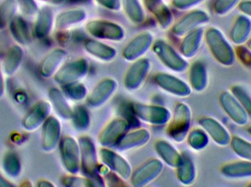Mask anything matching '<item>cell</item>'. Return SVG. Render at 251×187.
<instances>
[{
  "label": "cell",
  "mask_w": 251,
  "mask_h": 187,
  "mask_svg": "<svg viewBox=\"0 0 251 187\" xmlns=\"http://www.w3.org/2000/svg\"><path fill=\"white\" fill-rule=\"evenodd\" d=\"M115 82L113 81H105L101 82V83L95 88L88 99V103L92 106H97L98 103H104L106 99L110 97L112 92L115 89Z\"/></svg>",
  "instance_id": "83f0119b"
},
{
  "label": "cell",
  "mask_w": 251,
  "mask_h": 187,
  "mask_svg": "<svg viewBox=\"0 0 251 187\" xmlns=\"http://www.w3.org/2000/svg\"><path fill=\"white\" fill-rule=\"evenodd\" d=\"M236 58L246 67L251 69V51L244 45H237L235 48Z\"/></svg>",
  "instance_id": "b9f144b4"
},
{
  "label": "cell",
  "mask_w": 251,
  "mask_h": 187,
  "mask_svg": "<svg viewBox=\"0 0 251 187\" xmlns=\"http://www.w3.org/2000/svg\"><path fill=\"white\" fill-rule=\"evenodd\" d=\"M145 7L154 16L162 29H167L172 24L174 16L163 0H143Z\"/></svg>",
  "instance_id": "30bf717a"
},
{
  "label": "cell",
  "mask_w": 251,
  "mask_h": 187,
  "mask_svg": "<svg viewBox=\"0 0 251 187\" xmlns=\"http://www.w3.org/2000/svg\"><path fill=\"white\" fill-rule=\"evenodd\" d=\"M209 21V16L204 10H195L186 13L172 28L176 36L182 37L191 31L206 24Z\"/></svg>",
  "instance_id": "277c9868"
},
{
  "label": "cell",
  "mask_w": 251,
  "mask_h": 187,
  "mask_svg": "<svg viewBox=\"0 0 251 187\" xmlns=\"http://www.w3.org/2000/svg\"><path fill=\"white\" fill-rule=\"evenodd\" d=\"M162 163L157 160H153L150 163H147L145 166H142L140 168L136 171L133 177L132 182L135 183V185L144 182H151L152 179L154 178V175H157L162 170Z\"/></svg>",
  "instance_id": "cb8c5ba5"
},
{
  "label": "cell",
  "mask_w": 251,
  "mask_h": 187,
  "mask_svg": "<svg viewBox=\"0 0 251 187\" xmlns=\"http://www.w3.org/2000/svg\"><path fill=\"white\" fill-rule=\"evenodd\" d=\"M86 12L83 9L74 8L65 10L59 13L56 17V28L60 30L69 29L84 21L86 19Z\"/></svg>",
  "instance_id": "e0dca14e"
},
{
  "label": "cell",
  "mask_w": 251,
  "mask_h": 187,
  "mask_svg": "<svg viewBox=\"0 0 251 187\" xmlns=\"http://www.w3.org/2000/svg\"><path fill=\"white\" fill-rule=\"evenodd\" d=\"M238 7L242 14L251 19V0H241Z\"/></svg>",
  "instance_id": "c3c4849f"
},
{
  "label": "cell",
  "mask_w": 251,
  "mask_h": 187,
  "mask_svg": "<svg viewBox=\"0 0 251 187\" xmlns=\"http://www.w3.org/2000/svg\"><path fill=\"white\" fill-rule=\"evenodd\" d=\"M190 82L192 88L197 92H202L207 86L208 78L206 67L201 62H195L190 71Z\"/></svg>",
  "instance_id": "603a6c76"
},
{
  "label": "cell",
  "mask_w": 251,
  "mask_h": 187,
  "mask_svg": "<svg viewBox=\"0 0 251 187\" xmlns=\"http://www.w3.org/2000/svg\"><path fill=\"white\" fill-rule=\"evenodd\" d=\"M231 92L238 100L239 103L243 106V108L247 112L249 116L251 117V97L246 91L240 86H232Z\"/></svg>",
  "instance_id": "60d3db41"
},
{
  "label": "cell",
  "mask_w": 251,
  "mask_h": 187,
  "mask_svg": "<svg viewBox=\"0 0 251 187\" xmlns=\"http://www.w3.org/2000/svg\"><path fill=\"white\" fill-rule=\"evenodd\" d=\"M84 48L88 54L105 61L113 60L116 55V51L114 48L94 40L85 41L84 42Z\"/></svg>",
  "instance_id": "7402d4cb"
},
{
  "label": "cell",
  "mask_w": 251,
  "mask_h": 187,
  "mask_svg": "<svg viewBox=\"0 0 251 187\" xmlns=\"http://www.w3.org/2000/svg\"><path fill=\"white\" fill-rule=\"evenodd\" d=\"M153 42V36L150 32H143L136 36L125 47L123 55L126 60H133L144 54Z\"/></svg>",
  "instance_id": "ba28073f"
},
{
  "label": "cell",
  "mask_w": 251,
  "mask_h": 187,
  "mask_svg": "<svg viewBox=\"0 0 251 187\" xmlns=\"http://www.w3.org/2000/svg\"><path fill=\"white\" fill-rule=\"evenodd\" d=\"M219 102L223 110L236 125H247L250 116L231 92H223L220 94Z\"/></svg>",
  "instance_id": "3957f363"
},
{
  "label": "cell",
  "mask_w": 251,
  "mask_h": 187,
  "mask_svg": "<svg viewBox=\"0 0 251 187\" xmlns=\"http://www.w3.org/2000/svg\"><path fill=\"white\" fill-rule=\"evenodd\" d=\"M148 64L149 63L147 60H141L130 67L126 76L127 86L130 87L129 89H132L133 87H137L142 83V81L144 79L148 71Z\"/></svg>",
  "instance_id": "d4e9b609"
},
{
  "label": "cell",
  "mask_w": 251,
  "mask_h": 187,
  "mask_svg": "<svg viewBox=\"0 0 251 187\" xmlns=\"http://www.w3.org/2000/svg\"><path fill=\"white\" fill-rule=\"evenodd\" d=\"M149 132L146 130H139L132 133L128 134L125 137V139L122 140V142L119 143V148H133L134 145H138L139 144H144L148 141L149 138Z\"/></svg>",
  "instance_id": "e575fe53"
},
{
  "label": "cell",
  "mask_w": 251,
  "mask_h": 187,
  "mask_svg": "<svg viewBox=\"0 0 251 187\" xmlns=\"http://www.w3.org/2000/svg\"><path fill=\"white\" fill-rule=\"evenodd\" d=\"M100 5L111 11L117 12L122 7V0H94Z\"/></svg>",
  "instance_id": "f6af8a7d"
},
{
  "label": "cell",
  "mask_w": 251,
  "mask_h": 187,
  "mask_svg": "<svg viewBox=\"0 0 251 187\" xmlns=\"http://www.w3.org/2000/svg\"><path fill=\"white\" fill-rule=\"evenodd\" d=\"M10 30L12 36L20 45H26L29 42V30L27 25L22 18L13 17L10 22Z\"/></svg>",
  "instance_id": "4316f807"
},
{
  "label": "cell",
  "mask_w": 251,
  "mask_h": 187,
  "mask_svg": "<svg viewBox=\"0 0 251 187\" xmlns=\"http://www.w3.org/2000/svg\"><path fill=\"white\" fill-rule=\"evenodd\" d=\"M246 46L248 47V48H249V49L251 51V38L249 40V41H247V42H246Z\"/></svg>",
  "instance_id": "db71d44e"
},
{
  "label": "cell",
  "mask_w": 251,
  "mask_h": 187,
  "mask_svg": "<svg viewBox=\"0 0 251 187\" xmlns=\"http://www.w3.org/2000/svg\"><path fill=\"white\" fill-rule=\"evenodd\" d=\"M204 38L211 54L218 62L226 67L234 64L235 50L218 28H208L204 32Z\"/></svg>",
  "instance_id": "6da1fadb"
},
{
  "label": "cell",
  "mask_w": 251,
  "mask_h": 187,
  "mask_svg": "<svg viewBox=\"0 0 251 187\" xmlns=\"http://www.w3.org/2000/svg\"><path fill=\"white\" fill-rule=\"evenodd\" d=\"M251 20L242 14L236 17L229 31V39L237 45H245L250 39Z\"/></svg>",
  "instance_id": "9c48e42d"
},
{
  "label": "cell",
  "mask_w": 251,
  "mask_h": 187,
  "mask_svg": "<svg viewBox=\"0 0 251 187\" xmlns=\"http://www.w3.org/2000/svg\"><path fill=\"white\" fill-rule=\"evenodd\" d=\"M122 2L125 13L131 21L139 24L144 21V10L139 0H122Z\"/></svg>",
  "instance_id": "f1b7e54d"
},
{
  "label": "cell",
  "mask_w": 251,
  "mask_h": 187,
  "mask_svg": "<svg viewBox=\"0 0 251 187\" xmlns=\"http://www.w3.org/2000/svg\"><path fill=\"white\" fill-rule=\"evenodd\" d=\"M184 36L180 45V50L184 57L191 58L197 54L200 48L202 40L204 37V31L201 28H197Z\"/></svg>",
  "instance_id": "2e32d148"
},
{
  "label": "cell",
  "mask_w": 251,
  "mask_h": 187,
  "mask_svg": "<svg viewBox=\"0 0 251 187\" xmlns=\"http://www.w3.org/2000/svg\"><path fill=\"white\" fill-rule=\"evenodd\" d=\"M89 181L87 179H82V178L78 177H66L63 179V183L66 186H75V187H87L93 186Z\"/></svg>",
  "instance_id": "bcb514c9"
},
{
  "label": "cell",
  "mask_w": 251,
  "mask_h": 187,
  "mask_svg": "<svg viewBox=\"0 0 251 187\" xmlns=\"http://www.w3.org/2000/svg\"><path fill=\"white\" fill-rule=\"evenodd\" d=\"M241 0H215L213 10L218 16H225L232 11Z\"/></svg>",
  "instance_id": "ab89813d"
},
{
  "label": "cell",
  "mask_w": 251,
  "mask_h": 187,
  "mask_svg": "<svg viewBox=\"0 0 251 187\" xmlns=\"http://www.w3.org/2000/svg\"><path fill=\"white\" fill-rule=\"evenodd\" d=\"M60 154L63 165L71 173L77 171L79 163V148L72 138H65L60 144Z\"/></svg>",
  "instance_id": "8fae6325"
},
{
  "label": "cell",
  "mask_w": 251,
  "mask_h": 187,
  "mask_svg": "<svg viewBox=\"0 0 251 187\" xmlns=\"http://www.w3.org/2000/svg\"><path fill=\"white\" fill-rule=\"evenodd\" d=\"M232 151L243 160L251 162V143L239 136H231L229 144Z\"/></svg>",
  "instance_id": "d6a6232c"
},
{
  "label": "cell",
  "mask_w": 251,
  "mask_h": 187,
  "mask_svg": "<svg viewBox=\"0 0 251 187\" xmlns=\"http://www.w3.org/2000/svg\"><path fill=\"white\" fill-rule=\"evenodd\" d=\"M66 52L63 49H55L49 54L40 65V73L44 77H50L64 60Z\"/></svg>",
  "instance_id": "ffe728a7"
},
{
  "label": "cell",
  "mask_w": 251,
  "mask_h": 187,
  "mask_svg": "<svg viewBox=\"0 0 251 187\" xmlns=\"http://www.w3.org/2000/svg\"><path fill=\"white\" fill-rule=\"evenodd\" d=\"M110 152V151H109L110 156L108 155L107 151H105V153L103 152V154L101 153V154H104V155H105L106 157L109 158L107 159V157H104V162L108 163V164H107V166L113 167V170L115 168V170L119 174L122 175V177L125 178V179L129 177L130 167L126 163L125 160H123L122 157H119V156L116 155V154H113V153Z\"/></svg>",
  "instance_id": "836d02e7"
},
{
  "label": "cell",
  "mask_w": 251,
  "mask_h": 187,
  "mask_svg": "<svg viewBox=\"0 0 251 187\" xmlns=\"http://www.w3.org/2000/svg\"><path fill=\"white\" fill-rule=\"evenodd\" d=\"M13 187V185L8 181L6 180L1 174H0V187Z\"/></svg>",
  "instance_id": "681fc988"
},
{
  "label": "cell",
  "mask_w": 251,
  "mask_h": 187,
  "mask_svg": "<svg viewBox=\"0 0 251 187\" xmlns=\"http://www.w3.org/2000/svg\"><path fill=\"white\" fill-rule=\"evenodd\" d=\"M126 128V125L125 121L115 120L110 124L107 127L104 129L103 133H101V144L110 145L116 141L119 135L125 132Z\"/></svg>",
  "instance_id": "f546056e"
},
{
  "label": "cell",
  "mask_w": 251,
  "mask_h": 187,
  "mask_svg": "<svg viewBox=\"0 0 251 187\" xmlns=\"http://www.w3.org/2000/svg\"><path fill=\"white\" fill-rule=\"evenodd\" d=\"M4 93V81H3L2 75L0 71V97Z\"/></svg>",
  "instance_id": "816d5d0a"
},
{
  "label": "cell",
  "mask_w": 251,
  "mask_h": 187,
  "mask_svg": "<svg viewBox=\"0 0 251 187\" xmlns=\"http://www.w3.org/2000/svg\"><path fill=\"white\" fill-rule=\"evenodd\" d=\"M52 10L49 7H43L38 12L34 27L37 38H43L47 36L52 27Z\"/></svg>",
  "instance_id": "44dd1931"
},
{
  "label": "cell",
  "mask_w": 251,
  "mask_h": 187,
  "mask_svg": "<svg viewBox=\"0 0 251 187\" xmlns=\"http://www.w3.org/2000/svg\"><path fill=\"white\" fill-rule=\"evenodd\" d=\"M16 1L15 0H4L0 4V29H3L10 22L15 14Z\"/></svg>",
  "instance_id": "d590c367"
},
{
  "label": "cell",
  "mask_w": 251,
  "mask_h": 187,
  "mask_svg": "<svg viewBox=\"0 0 251 187\" xmlns=\"http://www.w3.org/2000/svg\"><path fill=\"white\" fill-rule=\"evenodd\" d=\"M17 2L22 13L26 16H32L38 10V7L34 0H17Z\"/></svg>",
  "instance_id": "ee69618b"
},
{
  "label": "cell",
  "mask_w": 251,
  "mask_h": 187,
  "mask_svg": "<svg viewBox=\"0 0 251 187\" xmlns=\"http://www.w3.org/2000/svg\"><path fill=\"white\" fill-rule=\"evenodd\" d=\"M4 171L12 177H16L21 171V164L17 155L14 153H9L3 160Z\"/></svg>",
  "instance_id": "f35d334b"
},
{
  "label": "cell",
  "mask_w": 251,
  "mask_h": 187,
  "mask_svg": "<svg viewBox=\"0 0 251 187\" xmlns=\"http://www.w3.org/2000/svg\"><path fill=\"white\" fill-rule=\"evenodd\" d=\"M22 57H23V51L21 47L18 45L10 47L3 62V69L4 73L8 76L13 75L19 68L22 62Z\"/></svg>",
  "instance_id": "484cf974"
},
{
  "label": "cell",
  "mask_w": 251,
  "mask_h": 187,
  "mask_svg": "<svg viewBox=\"0 0 251 187\" xmlns=\"http://www.w3.org/2000/svg\"><path fill=\"white\" fill-rule=\"evenodd\" d=\"M66 92L72 98L79 99L83 97L84 93H85V89L81 85L71 84L66 89Z\"/></svg>",
  "instance_id": "7dc6e473"
},
{
  "label": "cell",
  "mask_w": 251,
  "mask_h": 187,
  "mask_svg": "<svg viewBox=\"0 0 251 187\" xmlns=\"http://www.w3.org/2000/svg\"><path fill=\"white\" fill-rule=\"evenodd\" d=\"M209 138L203 129H196L190 132L188 138L189 145L196 150L203 149L207 145Z\"/></svg>",
  "instance_id": "74e56055"
},
{
  "label": "cell",
  "mask_w": 251,
  "mask_h": 187,
  "mask_svg": "<svg viewBox=\"0 0 251 187\" xmlns=\"http://www.w3.org/2000/svg\"><path fill=\"white\" fill-rule=\"evenodd\" d=\"M156 76L158 84L168 92L181 97H187L191 93L190 86L176 78L163 74L157 75Z\"/></svg>",
  "instance_id": "9a60e30c"
},
{
  "label": "cell",
  "mask_w": 251,
  "mask_h": 187,
  "mask_svg": "<svg viewBox=\"0 0 251 187\" xmlns=\"http://www.w3.org/2000/svg\"><path fill=\"white\" fill-rule=\"evenodd\" d=\"M86 70V62L84 60H78L69 63L60 69L54 76V80L59 83H73L75 81L82 77Z\"/></svg>",
  "instance_id": "5bb4252c"
},
{
  "label": "cell",
  "mask_w": 251,
  "mask_h": 187,
  "mask_svg": "<svg viewBox=\"0 0 251 187\" xmlns=\"http://www.w3.org/2000/svg\"><path fill=\"white\" fill-rule=\"evenodd\" d=\"M39 1H44V2L48 3L50 4H54V5H59V4L65 2L66 0H39Z\"/></svg>",
  "instance_id": "f907efd6"
},
{
  "label": "cell",
  "mask_w": 251,
  "mask_h": 187,
  "mask_svg": "<svg viewBox=\"0 0 251 187\" xmlns=\"http://www.w3.org/2000/svg\"><path fill=\"white\" fill-rule=\"evenodd\" d=\"M199 125L217 145L222 147L229 145L231 134L221 122L213 118L206 116L199 120Z\"/></svg>",
  "instance_id": "8992f818"
},
{
  "label": "cell",
  "mask_w": 251,
  "mask_h": 187,
  "mask_svg": "<svg viewBox=\"0 0 251 187\" xmlns=\"http://www.w3.org/2000/svg\"><path fill=\"white\" fill-rule=\"evenodd\" d=\"M88 34L99 39L107 41H122L125 37V31L120 25L107 20H93L85 26Z\"/></svg>",
  "instance_id": "7a4b0ae2"
},
{
  "label": "cell",
  "mask_w": 251,
  "mask_h": 187,
  "mask_svg": "<svg viewBox=\"0 0 251 187\" xmlns=\"http://www.w3.org/2000/svg\"><path fill=\"white\" fill-rule=\"evenodd\" d=\"M249 187H251V183L249 185Z\"/></svg>",
  "instance_id": "9f6ffc18"
},
{
  "label": "cell",
  "mask_w": 251,
  "mask_h": 187,
  "mask_svg": "<svg viewBox=\"0 0 251 187\" xmlns=\"http://www.w3.org/2000/svg\"><path fill=\"white\" fill-rule=\"evenodd\" d=\"M80 141L84 169H85L87 173H92L95 169L97 162L94 145L87 138H82Z\"/></svg>",
  "instance_id": "4dcf8cb0"
},
{
  "label": "cell",
  "mask_w": 251,
  "mask_h": 187,
  "mask_svg": "<svg viewBox=\"0 0 251 187\" xmlns=\"http://www.w3.org/2000/svg\"><path fill=\"white\" fill-rule=\"evenodd\" d=\"M221 172L222 175L228 179L251 178V162L243 160L226 163L221 167Z\"/></svg>",
  "instance_id": "ac0fdd59"
},
{
  "label": "cell",
  "mask_w": 251,
  "mask_h": 187,
  "mask_svg": "<svg viewBox=\"0 0 251 187\" xmlns=\"http://www.w3.org/2000/svg\"><path fill=\"white\" fill-rule=\"evenodd\" d=\"M191 120V111L188 106L179 104L176 109L174 120L170 128L171 135L176 141H179L185 136Z\"/></svg>",
  "instance_id": "52a82bcc"
},
{
  "label": "cell",
  "mask_w": 251,
  "mask_h": 187,
  "mask_svg": "<svg viewBox=\"0 0 251 187\" xmlns=\"http://www.w3.org/2000/svg\"><path fill=\"white\" fill-rule=\"evenodd\" d=\"M135 112L141 119L151 122V124H164L168 120V110L152 106L136 105Z\"/></svg>",
  "instance_id": "d6986e66"
},
{
  "label": "cell",
  "mask_w": 251,
  "mask_h": 187,
  "mask_svg": "<svg viewBox=\"0 0 251 187\" xmlns=\"http://www.w3.org/2000/svg\"><path fill=\"white\" fill-rule=\"evenodd\" d=\"M51 103L57 113L64 119H69L72 116V112L66 99L61 92L57 89H51L50 92Z\"/></svg>",
  "instance_id": "1f68e13d"
},
{
  "label": "cell",
  "mask_w": 251,
  "mask_h": 187,
  "mask_svg": "<svg viewBox=\"0 0 251 187\" xmlns=\"http://www.w3.org/2000/svg\"><path fill=\"white\" fill-rule=\"evenodd\" d=\"M204 0H173L172 4L176 9L187 10L199 5Z\"/></svg>",
  "instance_id": "7bdbcfd3"
},
{
  "label": "cell",
  "mask_w": 251,
  "mask_h": 187,
  "mask_svg": "<svg viewBox=\"0 0 251 187\" xmlns=\"http://www.w3.org/2000/svg\"><path fill=\"white\" fill-rule=\"evenodd\" d=\"M178 176L181 182L184 184H191L196 177V170L191 160L188 157L183 158L182 163L178 167Z\"/></svg>",
  "instance_id": "8d00e7d4"
},
{
  "label": "cell",
  "mask_w": 251,
  "mask_h": 187,
  "mask_svg": "<svg viewBox=\"0 0 251 187\" xmlns=\"http://www.w3.org/2000/svg\"><path fill=\"white\" fill-rule=\"evenodd\" d=\"M50 105L47 102L41 101L35 104L26 113L22 121L24 127L33 130L45 122L50 113Z\"/></svg>",
  "instance_id": "7c38bea8"
},
{
  "label": "cell",
  "mask_w": 251,
  "mask_h": 187,
  "mask_svg": "<svg viewBox=\"0 0 251 187\" xmlns=\"http://www.w3.org/2000/svg\"><path fill=\"white\" fill-rule=\"evenodd\" d=\"M60 134V125L55 118L49 117L43 125L42 148L46 151L54 149L57 145Z\"/></svg>",
  "instance_id": "4fadbf2b"
},
{
  "label": "cell",
  "mask_w": 251,
  "mask_h": 187,
  "mask_svg": "<svg viewBox=\"0 0 251 187\" xmlns=\"http://www.w3.org/2000/svg\"><path fill=\"white\" fill-rule=\"evenodd\" d=\"M155 54L159 57L162 62L174 69V71H183L187 67V62L183 60L175 50L164 41H156L153 45Z\"/></svg>",
  "instance_id": "5b68a950"
},
{
  "label": "cell",
  "mask_w": 251,
  "mask_h": 187,
  "mask_svg": "<svg viewBox=\"0 0 251 187\" xmlns=\"http://www.w3.org/2000/svg\"><path fill=\"white\" fill-rule=\"evenodd\" d=\"M38 187H53L54 185L50 183L47 181H41L38 184Z\"/></svg>",
  "instance_id": "f5cc1de1"
},
{
  "label": "cell",
  "mask_w": 251,
  "mask_h": 187,
  "mask_svg": "<svg viewBox=\"0 0 251 187\" xmlns=\"http://www.w3.org/2000/svg\"><path fill=\"white\" fill-rule=\"evenodd\" d=\"M248 132H249V135H250L251 138V126L248 129Z\"/></svg>",
  "instance_id": "11a10c76"
}]
</instances>
